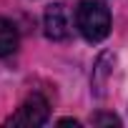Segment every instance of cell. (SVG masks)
Listing matches in <instances>:
<instances>
[{
	"mask_svg": "<svg viewBox=\"0 0 128 128\" xmlns=\"http://www.w3.org/2000/svg\"><path fill=\"white\" fill-rule=\"evenodd\" d=\"M18 28L8 20V18H0V58H5V55H13L18 50Z\"/></svg>",
	"mask_w": 128,
	"mask_h": 128,
	"instance_id": "4",
	"label": "cell"
},
{
	"mask_svg": "<svg viewBox=\"0 0 128 128\" xmlns=\"http://www.w3.org/2000/svg\"><path fill=\"white\" fill-rule=\"evenodd\" d=\"M50 118V106L48 100L40 96V93H33L28 96L20 108L5 120V126H45Z\"/></svg>",
	"mask_w": 128,
	"mask_h": 128,
	"instance_id": "2",
	"label": "cell"
},
{
	"mask_svg": "<svg viewBox=\"0 0 128 128\" xmlns=\"http://www.w3.org/2000/svg\"><path fill=\"white\" fill-rule=\"evenodd\" d=\"M93 123H118V118L116 116H96Z\"/></svg>",
	"mask_w": 128,
	"mask_h": 128,
	"instance_id": "5",
	"label": "cell"
},
{
	"mask_svg": "<svg viewBox=\"0 0 128 128\" xmlns=\"http://www.w3.org/2000/svg\"><path fill=\"white\" fill-rule=\"evenodd\" d=\"M43 28L50 40H66L70 35V13L63 3H53L43 15Z\"/></svg>",
	"mask_w": 128,
	"mask_h": 128,
	"instance_id": "3",
	"label": "cell"
},
{
	"mask_svg": "<svg viewBox=\"0 0 128 128\" xmlns=\"http://www.w3.org/2000/svg\"><path fill=\"white\" fill-rule=\"evenodd\" d=\"M76 28L88 43H100L110 33V10L103 0H80L76 8Z\"/></svg>",
	"mask_w": 128,
	"mask_h": 128,
	"instance_id": "1",
	"label": "cell"
}]
</instances>
